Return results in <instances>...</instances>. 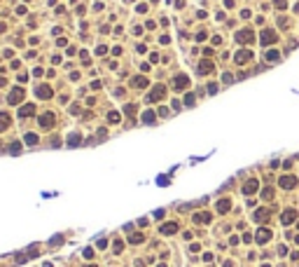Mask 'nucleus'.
Instances as JSON below:
<instances>
[{
	"instance_id": "nucleus-1",
	"label": "nucleus",
	"mask_w": 299,
	"mask_h": 267,
	"mask_svg": "<svg viewBox=\"0 0 299 267\" xmlns=\"http://www.w3.org/2000/svg\"><path fill=\"white\" fill-rule=\"evenodd\" d=\"M259 40H262V45L264 47H269V45H273L276 42V40H278V35H276V31H262V37H259Z\"/></svg>"
},
{
	"instance_id": "nucleus-2",
	"label": "nucleus",
	"mask_w": 299,
	"mask_h": 267,
	"mask_svg": "<svg viewBox=\"0 0 299 267\" xmlns=\"http://www.w3.org/2000/svg\"><path fill=\"white\" fill-rule=\"evenodd\" d=\"M250 59H252V52H250V49H241V52L234 56V61H236L238 66H241V63H248Z\"/></svg>"
},
{
	"instance_id": "nucleus-3",
	"label": "nucleus",
	"mask_w": 299,
	"mask_h": 267,
	"mask_svg": "<svg viewBox=\"0 0 299 267\" xmlns=\"http://www.w3.org/2000/svg\"><path fill=\"white\" fill-rule=\"evenodd\" d=\"M280 185H283L285 190H292V187L297 185V178H294V176H283V178H280Z\"/></svg>"
},
{
	"instance_id": "nucleus-4",
	"label": "nucleus",
	"mask_w": 299,
	"mask_h": 267,
	"mask_svg": "<svg viewBox=\"0 0 299 267\" xmlns=\"http://www.w3.org/2000/svg\"><path fill=\"white\" fill-rule=\"evenodd\" d=\"M257 187H259V183L252 178V181H248L246 185H243V192H246V195H252V192H257Z\"/></svg>"
},
{
	"instance_id": "nucleus-5",
	"label": "nucleus",
	"mask_w": 299,
	"mask_h": 267,
	"mask_svg": "<svg viewBox=\"0 0 299 267\" xmlns=\"http://www.w3.org/2000/svg\"><path fill=\"white\" fill-rule=\"evenodd\" d=\"M236 40H238V42H250V40H252V31H241L236 35Z\"/></svg>"
},
{
	"instance_id": "nucleus-6",
	"label": "nucleus",
	"mask_w": 299,
	"mask_h": 267,
	"mask_svg": "<svg viewBox=\"0 0 299 267\" xmlns=\"http://www.w3.org/2000/svg\"><path fill=\"white\" fill-rule=\"evenodd\" d=\"M294 218H297V213H294V211H285V213H283V218H280V220H283V225H290Z\"/></svg>"
},
{
	"instance_id": "nucleus-7",
	"label": "nucleus",
	"mask_w": 299,
	"mask_h": 267,
	"mask_svg": "<svg viewBox=\"0 0 299 267\" xmlns=\"http://www.w3.org/2000/svg\"><path fill=\"white\" fill-rule=\"evenodd\" d=\"M269 237H271V232H269V230H259L257 232V241H259V244H264Z\"/></svg>"
},
{
	"instance_id": "nucleus-8",
	"label": "nucleus",
	"mask_w": 299,
	"mask_h": 267,
	"mask_svg": "<svg viewBox=\"0 0 299 267\" xmlns=\"http://www.w3.org/2000/svg\"><path fill=\"white\" fill-rule=\"evenodd\" d=\"M267 61H278V49H267Z\"/></svg>"
},
{
	"instance_id": "nucleus-9",
	"label": "nucleus",
	"mask_w": 299,
	"mask_h": 267,
	"mask_svg": "<svg viewBox=\"0 0 299 267\" xmlns=\"http://www.w3.org/2000/svg\"><path fill=\"white\" fill-rule=\"evenodd\" d=\"M187 85H189L187 77H178V80H175V87H187Z\"/></svg>"
},
{
	"instance_id": "nucleus-10",
	"label": "nucleus",
	"mask_w": 299,
	"mask_h": 267,
	"mask_svg": "<svg viewBox=\"0 0 299 267\" xmlns=\"http://www.w3.org/2000/svg\"><path fill=\"white\" fill-rule=\"evenodd\" d=\"M273 5L278 7V10H285L288 7V0H273Z\"/></svg>"
},
{
	"instance_id": "nucleus-11",
	"label": "nucleus",
	"mask_w": 299,
	"mask_h": 267,
	"mask_svg": "<svg viewBox=\"0 0 299 267\" xmlns=\"http://www.w3.org/2000/svg\"><path fill=\"white\" fill-rule=\"evenodd\" d=\"M199 68H201V70L206 73V70H213V63H210V61H203V63H201Z\"/></svg>"
},
{
	"instance_id": "nucleus-12",
	"label": "nucleus",
	"mask_w": 299,
	"mask_h": 267,
	"mask_svg": "<svg viewBox=\"0 0 299 267\" xmlns=\"http://www.w3.org/2000/svg\"><path fill=\"white\" fill-rule=\"evenodd\" d=\"M267 216H269V211H257V216H255V218H257V220H264Z\"/></svg>"
},
{
	"instance_id": "nucleus-13",
	"label": "nucleus",
	"mask_w": 299,
	"mask_h": 267,
	"mask_svg": "<svg viewBox=\"0 0 299 267\" xmlns=\"http://www.w3.org/2000/svg\"><path fill=\"white\" fill-rule=\"evenodd\" d=\"M229 208V202H220V211H227Z\"/></svg>"
},
{
	"instance_id": "nucleus-14",
	"label": "nucleus",
	"mask_w": 299,
	"mask_h": 267,
	"mask_svg": "<svg viewBox=\"0 0 299 267\" xmlns=\"http://www.w3.org/2000/svg\"><path fill=\"white\" fill-rule=\"evenodd\" d=\"M294 12H299V5H297V7H294Z\"/></svg>"
}]
</instances>
